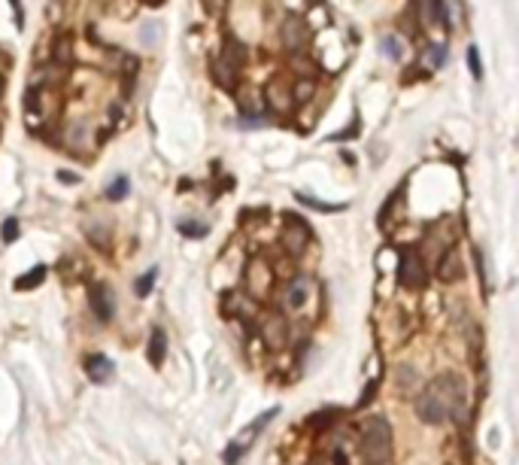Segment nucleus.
<instances>
[{
  "label": "nucleus",
  "mask_w": 519,
  "mask_h": 465,
  "mask_svg": "<svg viewBox=\"0 0 519 465\" xmlns=\"http://www.w3.org/2000/svg\"><path fill=\"white\" fill-rule=\"evenodd\" d=\"M85 371H88L91 383H106V380H113V371H116V365L109 362L106 356L95 353V356H88V359H85Z\"/></svg>",
  "instance_id": "423d86ee"
},
{
  "label": "nucleus",
  "mask_w": 519,
  "mask_h": 465,
  "mask_svg": "<svg viewBox=\"0 0 519 465\" xmlns=\"http://www.w3.org/2000/svg\"><path fill=\"white\" fill-rule=\"evenodd\" d=\"M0 237H4V243L18 241V219H6V222H4V231H0Z\"/></svg>",
  "instance_id": "bb28decb"
},
{
  "label": "nucleus",
  "mask_w": 519,
  "mask_h": 465,
  "mask_svg": "<svg viewBox=\"0 0 519 465\" xmlns=\"http://www.w3.org/2000/svg\"><path fill=\"white\" fill-rule=\"evenodd\" d=\"M382 49H386L389 58H401L404 46H401V40H395V36H386V40H382Z\"/></svg>",
  "instance_id": "cd10ccee"
},
{
  "label": "nucleus",
  "mask_w": 519,
  "mask_h": 465,
  "mask_svg": "<svg viewBox=\"0 0 519 465\" xmlns=\"http://www.w3.org/2000/svg\"><path fill=\"white\" fill-rule=\"evenodd\" d=\"M437 277H441L443 283H455L464 277V268H462V255L455 250H446L441 264H437Z\"/></svg>",
  "instance_id": "39448f33"
},
{
  "label": "nucleus",
  "mask_w": 519,
  "mask_h": 465,
  "mask_svg": "<svg viewBox=\"0 0 519 465\" xmlns=\"http://www.w3.org/2000/svg\"><path fill=\"white\" fill-rule=\"evenodd\" d=\"M58 180H61V182H67V186H73V182H76V173H70V170H58Z\"/></svg>",
  "instance_id": "7c9ffc66"
},
{
  "label": "nucleus",
  "mask_w": 519,
  "mask_h": 465,
  "mask_svg": "<svg viewBox=\"0 0 519 465\" xmlns=\"http://www.w3.org/2000/svg\"><path fill=\"white\" fill-rule=\"evenodd\" d=\"M246 453V447L240 444V441H231L225 447V453H222V459H225V465H237L240 462V456Z\"/></svg>",
  "instance_id": "4be33fe9"
},
{
  "label": "nucleus",
  "mask_w": 519,
  "mask_h": 465,
  "mask_svg": "<svg viewBox=\"0 0 519 465\" xmlns=\"http://www.w3.org/2000/svg\"><path fill=\"white\" fill-rule=\"evenodd\" d=\"M313 95H316L313 79H300V82H295V88H291V100H300V104H307Z\"/></svg>",
  "instance_id": "a211bd4d"
},
{
  "label": "nucleus",
  "mask_w": 519,
  "mask_h": 465,
  "mask_svg": "<svg viewBox=\"0 0 519 465\" xmlns=\"http://www.w3.org/2000/svg\"><path fill=\"white\" fill-rule=\"evenodd\" d=\"M13 9H15V22L22 25V0H13Z\"/></svg>",
  "instance_id": "473e14b6"
},
{
  "label": "nucleus",
  "mask_w": 519,
  "mask_h": 465,
  "mask_svg": "<svg viewBox=\"0 0 519 465\" xmlns=\"http://www.w3.org/2000/svg\"><path fill=\"white\" fill-rule=\"evenodd\" d=\"M334 465H350V462H346V453L343 450H334Z\"/></svg>",
  "instance_id": "2f4dec72"
},
{
  "label": "nucleus",
  "mask_w": 519,
  "mask_h": 465,
  "mask_svg": "<svg viewBox=\"0 0 519 465\" xmlns=\"http://www.w3.org/2000/svg\"><path fill=\"white\" fill-rule=\"evenodd\" d=\"M43 280H46V264H36L34 271H27V274H22V277L15 280V289H18V292H27V289L40 286Z\"/></svg>",
  "instance_id": "ddd939ff"
},
{
  "label": "nucleus",
  "mask_w": 519,
  "mask_h": 465,
  "mask_svg": "<svg viewBox=\"0 0 519 465\" xmlns=\"http://www.w3.org/2000/svg\"><path fill=\"white\" fill-rule=\"evenodd\" d=\"M443 58H446L443 46H428V64H431V67H441Z\"/></svg>",
  "instance_id": "c85d7f7f"
},
{
  "label": "nucleus",
  "mask_w": 519,
  "mask_h": 465,
  "mask_svg": "<svg viewBox=\"0 0 519 465\" xmlns=\"http://www.w3.org/2000/svg\"><path fill=\"white\" fill-rule=\"evenodd\" d=\"M289 222H291V228L286 231V246L291 252H300V246H304L307 237H310V225L304 222V219L298 222V219H291V216H289Z\"/></svg>",
  "instance_id": "1a4fd4ad"
},
{
  "label": "nucleus",
  "mask_w": 519,
  "mask_h": 465,
  "mask_svg": "<svg viewBox=\"0 0 519 465\" xmlns=\"http://www.w3.org/2000/svg\"><path fill=\"white\" fill-rule=\"evenodd\" d=\"M277 414H279V407H270V410H264L261 417H255V419H252V426H249V429H246V432L240 435V444L246 447V441L258 435L261 429H268V423H270V419H277Z\"/></svg>",
  "instance_id": "9b49d317"
},
{
  "label": "nucleus",
  "mask_w": 519,
  "mask_h": 465,
  "mask_svg": "<svg viewBox=\"0 0 519 465\" xmlns=\"http://www.w3.org/2000/svg\"><path fill=\"white\" fill-rule=\"evenodd\" d=\"M377 389H380V374H373V380H368V386L361 389V398H359V407H368L373 396H377Z\"/></svg>",
  "instance_id": "b1692460"
},
{
  "label": "nucleus",
  "mask_w": 519,
  "mask_h": 465,
  "mask_svg": "<svg viewBox=\"0 0 519 465\" xmlns=\"http://www.w3.org/2000/svg\"><path fill=\"white\" fill-rule=\"evenodd\" d=\"M127 195V177H116L113 182H109V189H106V198L109 201H122Z\"/></svg>",
  "instance_id": "412c9836"
},
{
  "label": "nucleus",
  "mask_w": 519,
  "mask_h": 465,
  "mask_svg": "<svg viewBox=\"0 0 519 465\" xmlns=\"http://www.w3.org/2000/svg\"><path fill=\"white\" fill-rule=\"evenodd\" d=\"M422 15L428 18V22H431V25H441L443 22V4H441V0H422Z\"/></svg>",
  "instance_id": "6ab92c4d"
},
{
  "label": "nucleus",
  "mask_w": 519,
  "mask_h": 465,
  "mask_svg": "<svg viewBox=\"0 0 519 465\" xmlns=\"http://www.w3.org/2000/svg\"><path fill=\"white\" fill-rule=\"evenodd\" d=\"M164 356H167V335H164V328H152V337H149V362L158 368L164 362Z\"/></svg>",
  "instance_id": "9d476101"
},
{
  "label": "nucleus",
  "mask_w": 519,
  "mask_h": 465,
  "mask_svg": "<svg viewBox=\"0 0 519 465\" xmlns=\"http://www.w3.org/2000/svg\"><path fill=\"white\" fill-rule=\"evenodd\" d=\"M340 417H343L340 407H325V410H319V414L310 417L307 426H310V429H331L334 419H340Z\"/></svg>",
  "instance_id": "f8f14e48"
},
{
  "label": "nucleus",
  "mask_w": 519,
  "mask_h": 465,
  "mask_svg": "<svg viewBox=\"0 0 519 465\" xmlns=\"http://www.w3.org/2000/svg\"><path fill=\"white\" fill-rule=\"evenodd\" d=\"M88 301H91V310H95V316L100 319V323H109L116 314L113 307V292H109L104 283H95V286L88 289Z\"/></svg>",
  "instance_id": "20e7f679"
},
{
  "label": "nucleus",
  "mask_w": 519,
  "mask_h": 465,
  "mask_svg": "<svg viewBox=\"0 0 519 465\" xmlns=\"http://www.w3.org/2000/svg\"><path fill=\"white\" fill-rule=\"evenodd\" d=\"M359 453H361L364 465H386L392 459V429L382 417H371L361 423Z\"/></svg>",
  "instance_id": "f03ea898"
},
{
  "label": "nucleus",
  "mask_w": 519,
  "mask_h": 465,
  "mask_svg": "<svg viewBox=\"0 0 519 465\" xmlns=\"http://www.w3.org/2000/svg\"><path fill=\"white\" fill-rule=\"evenodd\" d=\"M55 58H58V61H70V36H61V40L55 43Z\"/></svg>",
  "instance_id": "c756f323"
},
{
  "label": "nucleus",
  "mask_w": 519,
  "mask_h": 465,
  "mask_svg": "<svg viewBox=\"0 0 519 465\" xmlns=\"http://www.w3.org/2000/svg\"><path fill=\"white\" fill-rule=\"evenodd\" d=\"M213 76H216L219 86L234 88V82H237V67H234V64H228V70H225L222 61H213Z\"/></svg>",
  "instance_id": "2eb2a0df"
},
{
  "label": "nucleus",
  "mask_w": 519,
  "mask_h": 465,
  "mask_svg": "<svg viewBox=\"0 0 519 465\" xmlns=\"http://www.w3.org/2000/svg\"><path fill=\"white\" fill-rule=\"evenodd\" d=\"M179 234H186V237H204L207 234V225H200V222H179Z\"/></svg>",
  "instance_id": "a878e982"
},
{
  "label": "nucleus",
  "mask_w": 519,
  "mask_h": 465,
  "mask_svg": "<svg viewBox=\"0 0 519 465\" xmlns=\"http://www.w3.org/2000/svg\"><path fill=\"white\" fill-rule=\"evenodd\" d=\"M155 277H158V271H146L143 274V277L140 280H137V295H140V298H146V295H149V292H152V286H155Z\"/></svg>",
  "instance_id": "5701e85b"
},
{
  "label": "nucleus",
  "mask_w": 519,
  "mask_h": 465,
  "mask_svg": "<svg viewBox=\"0 0 519 465\" xmlns=\"http://www.w3.org/2000/svg\"><path fill=\"white\" fill-rule=\"evenodd\" d=\"M464 407V383L455 374H441L416 398V414L422 423L437 426L450 417H459Z\"/></svg>",
  "instance_id": "f257e3e1"
},
{
  "label": "nucleus",
  "mask_w": 519,
  "mask_h": 465,
  "mask_svg": "<svg viewBox=\"0 0 519 465\" xmlns=\"http://www.w3.org/2000/svg\"><path fill=\"white\" fill-rule=\"evenodd\" d=\"M249 277H255V283H249L252 295H258V298L268 295V292H270V283H273V274L268 271V264H264V262H252Z\"/></svg>",
  "instance_id": "6e6552de"
},
{
  "label": "nucleus",
  "mask_w": 519,
  "mask_h": 465,
  "mask_svg": "<svg viewBox=\"0 0 519 465\" xmlns=\"http://www.w3.org/2000/svg\"><path fill=\"white\" fill-rule=\"evenodd\" d=\"M398 283L407 289H419L425 286V264L413 250H404L398 259Z\"/></svg>",
  "instance_id": "7ed1b4c3"
},
{
  "label": "nucleus",
  "mask_w": 519,
  "mask_h": 465,
  "mask_svg": "<svg viewBox=\"0 0 519 465\" xmlns=\"http://www.w3.org/2000/svg\"><path fill=\"white\" fill-rule=\"evenodd\" d=\"M310 292H313V280H310V277H298V280L289 286V292H286V304H289L291 310H300V307L307 304Z\"/></svg>",
  "instance_id": "0eeeda50"
},
{
  "label": "nucleus",
  "mask_w": 519,
  "mask_h": 465,
  "mask_svg": "<svg viewBox=\"0 0 519 465\" xmlns=\"http://www.w3.org/2000/svg\"><path fill=\"white\" fill-rule=\"evenodd\" d=\"M264 337H268L270 346H279L286 341V323H282V319H270V323L264 325Z\"/></svg>",
  "instance_id": "dca6fc26"
},
{
  "label": "nucleus",
  "mask_w": 519,
  "mask_h": 465,
  "mask_svg": "<svg viewBox=\"0 0 519 465\" xmlns=\"http://www.w3.org/2000/svg\"><path fill=\"white\" fill-rule=\"evenodd\" d=\"M282 31H286V36H282V40H286V46H289V49H295V46H298L300 40H304V25H300L298 18H289Z\"/></svg>",
  "instance_id": "f3484780"
},
{
  "label": "nucleus",
  "mask_w": 519,
  "mask_h": 465,
  "mask_svg": "<svg viewBox=\"0 0 519 465\" xmlns=\"http://www.w3.org/2000/svg\"><path fill=\"white\" fill-rule=\"evenodd\" d=\"M298 204H307V207H313V210H325V213H337V210H343L346 204H322V201H316V198H310V195H300L298 191Z\"/></svg>",
  "instance_id": "aec40b11"
},
{
  "label": "nucleus",
  "mask_w": 519,
  "mask_h": 465,
  "mask_svg": "<svg viewBox=\"0 0 519 465\" xmlns=\"http://www.w3.org/2000/svg\"><path fill=\"white\" fill-rule=\"evenodd\" d=\"M468 67L473 73V79H483V64H480V49H477V46H471V49H468Z\"/></svg>",
  "instance_id": "393cba45"
},
{
  "label": "nucleus",
  "mask_w": 519,
  "mask_h": 465,
  "mask_svg": "<svg viewBox=\"0 0 519 465\" xmlns=\"http://www.w3.org/2000/svg\"><path fill=\"white\" fill-rule=\"evenodd\" d=\"M268 100H270L273 109H289L291 107V95L279 86V82H270V86H268Z\"/></svg>",
  "instance_id": "4468645a"
}]
</instances>
